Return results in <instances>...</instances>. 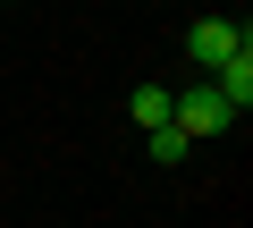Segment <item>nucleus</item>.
Returning <instances> with one entry per match:
<instances>
[{
  "instance_id": "nucleus-1",
  "label": "nucleus",
  "mask_w": 253,
  "mask_h": 228,
  "mask_svg": "<svg viewBox=\"0 0 253 228\" xmlns=\"http://www.w3.org/2000/svg\"><path fill=\"white\" fill-rule=\"evenodd\" d=\"M228 51H253V26H245V17H194V34H186V59L211 76Z\"/></svg>"
},
{
  "instance_id": "nucleus-2",
  "label": "nucleus",
  "mask_w": 253,
  "mask_h": 228,
  "mask_svg": "<svg viewBox=\"0 0 253 228\" xmlns=\"http://www.w3.org/2000/svg\"><path fill=\"white\" fill-rule=\"evenodd\" d=\"M169 119H177L186 136H219V127L236 119V110H228V101H219L211 85H194V93H169Z\"/></svg>"
},
{
  "instance_id": "nucleus-3",
  "label": "nucleus",
  "mask_w": 253,
  "mask_h": 228,
  "mask_svg": "<svg viewBox=\"0 0 253 228\" xmlns=\"http://www.w3.org/2000/svg\"><path fill=\"white\" fill-rule=\"evenodd\" d=\"M144 136H152V161H161V169H177V161L194 152V136H186L177 119H161V127H144Z\"/></svg>"
},
{
  "instance_id": "nucleus-4",
  "label": "nucleus",
  "mask_w": 253,
  "mask_h": 228,
  "mask_svg": "<svg viewBox=\"0 0 253 228\" xmlns=\"http://www.w3.org/2000/svg\"><path fill=\"white\" fill-rule=\"evenodd\" d=\"M126 110H135V127H161V119H169V85H135Z\"/></svg>"
}]
</instances>
